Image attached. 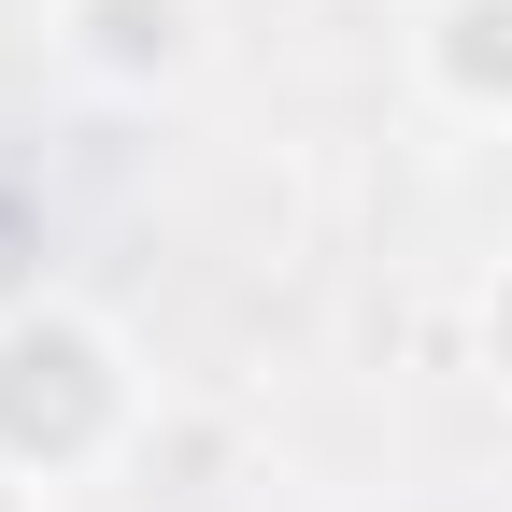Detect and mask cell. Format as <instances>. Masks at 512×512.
I'll use <instances>...</instances> for the list:
<instances>
[{"mask_svg":"<svg viewBox=\"0 0 512 512\" xmlns=\"http://www.w3.org/2000/svg\"><path fill=\"white\" fill-rule=\"evenodd\" d=\"M413 72L456 114H498L512 128V0H427V15H413Z\"/></svg>","mask_w":512,"mask_h":512,"instance_id":"obj_3","label":"cell"},{"mask_svg":"<svg viewBox=\"0 0 512 512\" xmlns=\"http://www.w3.org/2000/svg\"><path fill=\"white\" fill-rule=\"evenodd\" d=\"M484 370L512 384V256H498V285H484Z\"/></svg>","mask_w":512,"mask_h":512,"instance_id":"obj_4","label":"cell"},{"mask_svg":"<svg viewBox=\"0 0 512 512\" xmlns=\"http://www.w3.org/2000/svg\"><path fill=\"white\" fill-rule=\"evenodd\" d=\"M0 512H57V484H29L15 456H0Z\"/></svg>","mask_w":512,"mask_h":512,"instance_id":"obj_5","label":"cell"},{"mask_svg":"<svg viewBox=\"0 0 512 512\" xmlns=\"http://www.w3.org/2000/svg\"><path fill=\"white\" fill-rule=\"evenodd\" d=\"M57 57L86 86L157 100V86H185L214 57V0H57Z\"/></svg>","mask_w":512,"mask_h":512,"instance_id":"obj_2","label":"cell"},{"mask_svg":"<svg viewBox=\"0 0 512 512\" xmlns=\"http://www.w3.org/2000/svg\"><path fill=\"white\" fill-rule=\"evenodd\" d=\"M128 413L143 399H128V356H114L100 313H72V299H15L0 313V456L29 484H72L86 456H114Z\"/></svg>","mask_w":512,"mask_h":512,"instance_id":"obj_1","label":"cell"}]
</instances>
